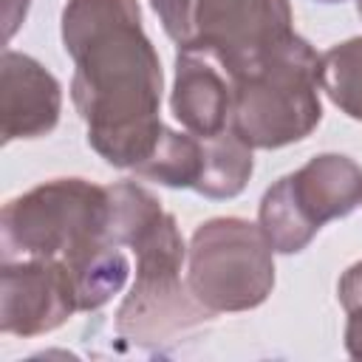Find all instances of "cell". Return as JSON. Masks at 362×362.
Returning a JSON list of instances; mask_svg holds the SVG:
<instances>
[{
  "label": "cell",
  "instance_id": "1",
  "mask_svg": "<svg viewBox=\"0 0 362 362\" xmlns=\"http://www.w3.org/2000/svg\"><path fill=\"white\" fill-rule=\"evenodd\" d=\"M62 42L74 59L71 96L88 144L110 164L136 170L164 133L161 62L136 0H68Z\"/></svg>",
  "mask_w": 362,
  "mask_h": 362
},
{
  "label": "cell",
  "instance_id": "2",
  "mask_svg": "<svg viewBox=\"0 0 362 362\" xmlns=\"http://www.w3.org/2000/svg\"><path fill=\"white\" fill-rule=\"evenodd\" d=\"M110 223L107 238L136 252V283L116 314V331L136 345L173 342L178 334L201 325L206 311L181 283L184 238L158 198L136 181L107 187Z\"/></svg>",
  "mask_w": 362,
  "mask_h": 362
},
{
  "label": "cell",
  "instance_id": "3",
  "mask_svg": "<svg viewBox=\"0 0 362 362\" xmlns=\"http://www.w3.org/2000/svg\"><path fill=\"white\" fill-rule=\"evenodd\" d=\"M167 37L212 57L232 79L257 71L294 37L288 0H150Z\"/></svg>",
  "mask_w": 362,
  "mask_h": 362
},
{
  "label": "cell",
  "instance_id": "4",
  "mask_svg": "<svg viewBox=\"0 0 362 362\" xmlns=\"http://www.w3.org/2000/svg\"><path fill=\"white\" fill-rule=\"evenodd\" d=\"M229 130L252 150H277L305 139L322 119L320 57L294 34L257 71L232 79Z\"/></svg>",
  "mask_w": 362,
  "mask_h": 362
},
{
  "label": "cell",
  "instance_id": "5",
  "mask_svg": "<svg viewBox=\"0 0 362 362\" xmlns=\"http://www.w3.org/2000/svg\"><path fill=\"white\" fill-rule=\"evenodd\" d=\"M107 187L85 178H54L3 206L6 257H57L62 263L82 252L110 243Z\"/></svg>",
  "mask_w": 362,
  "mask_h": 362
},
{
  "label": "cell",
  "instance_id": "6",
  "mask_svg": "<svg viewBox=\"0 0 362 362\" xmlns=\"http://www.w3.org/2000/svg\"><path fill=\"white\" fill-rule=\"evenodd\" d=\"M272 252L260 223L212 218L192 232L187 286L212 314L257 308L274 288Z\"/></svg>",
  "mask_w": 362,
  "mask_h": 362
},
{
  "label": "cell",
  "instance_id": "7",
  "mask_svg": "<svg viewBox=\"0 0 362 362\" xmlns=\"http://www.w3.org/2000/svg\"><path fill=\"white\" fill-rule=\"evenodd\" d=\"M362 204V170L339 153L314 156L297 173L283 175L260 198V229L274 252H303L334 218Z\"/></svg>",
  "mask_w": 362,
  "mask_h": 362
},
{
  "label": "cell",
  "instance_id": "8",
  "mask_svg": "<svg viewBox=\"0 0 362 362\" xmlns=\"http://www.w3.org/2000/svg\"><path fill=\"white\" fill-rule=\"evenodd\" d=\"M76 305L68 266L57 257L6 260L0 272V328L14 337H40L59 328Z\"/></svg>",
  "mask_w": 362,
  "mask_h": 362
},
{
  "label": "cell",
  "instance_id": "9",
  "mask_svg": "<svg viewBox=\"0 0 362 362\" xmlns=\"http://www.w3.org/2000/svg\"><path fill=\"white\" fill-rule=\"evenodd\" d=\"M62 88L37 59L20 51H3L0 59V122L3 144L14 139H40L59 122Z\"/></svg>",
  "mask_w": 362,
  "mask_h": 362
},
{
  "label": "cell",
  "instance_id": "10",
  "mask_svg": "<svg viewBox=\"0 0 362 362\" xmlns=\"http://www.w3.org/2000/svg\"><path fill=\"white\" fill-rule=\"evenodd\" d=\"M170 105L173 116L192 136L212 139L229 130L232 88L206 59H198L195 54L178 51Z\"/></svg>",
  "mask_w": 362,
  "mask_h": 362
},
{
  "label": "cell",
  "instance_id": "11",
  "mask_svg": "<svg viewBox=\"0 0 362 362\" xmlns=\"http://www.w3.org/2000/svg\"><path fill=\"white\" fill-rule=\"evenodd\" d=\"M206 170V139L192 133H175L164 127L153 156L141 161L133 173L164 187L175 189H198Z\"/></svg>",
  "mask_w": 362,
  "mask_h": 362
},
{
  "label": "cell",
  "instance_id": "12",
  "mask_svg": "<svg viewBox=\"0 0 362 362\" xmlns=\"http://www.w3.org/2000/svg\"><path fill=\"white\" fill-rule=\"evenodd\" d=\"M74 288H76V305L79 311H96L102 308L113 294L122 291L130 274V260L116 243H99L79 257L65 263Z\"/></svg>",
  "mask_w": 362,
  "mask_h": 362
},
{
  "label": "cell",
  "instance_id": "13",
  "mask_svg": "<svg viewBox=\"0 0 362 362\" xmlns=\"http://www.w3.org/2000/svg\"><path fill=\"white\" fill-rule=\"evenodd\" d=\"M252 167V147L232 130H223L206 139V170L195 192L206 198H235L243 192Z\"/></svg>",
  "mask_w": 362,
  "mask_h": 362
},
{
  "label": "cell",
  "instance_id": "14",
  "mask_svg": "<svg viewBox=\"0 0 362 362\" xmlns=\"http://www.w3.org/2000/svg\"><path fill=\"white\" fill-rule=\"evenodd\" d=\"M320 85L342 113L362 122V37L337 42L320 57Z\"/></svg>",
  "mask_w": 362,
  "mask_h": 362
},
{
  "label": "cell",
  "instance_id": "15",
  "mask_svg": "<svg viewBox=\"0 0 362 362\" xmlns=\"http://www.w3.org/2000/svg\"><path fill=\"white\" fill-rule=\"evenodd\" d=\"M337 294H339V303H342L345 311L362 308V260L354 263V266L339 277Z\"/></svg>",
  "mask_w": 362,
  "mask_h": 362
},
{
  "label": "cell",
  "instance_id": "16",
  "mask_svg": "<svg viewBox=\"0 0 362 362\" xmlns=\"http://www.w3.org/2000/svg\"><path fill=\"white\" fill-rule=\"evenodd\" d=\"M345 348L354 359H362V308L348 311V325H345Z\"/></svg>",
  "mask_w": 362,
  "mask_h": 362
},
{
  "label": "cell",
  "instance_id": "17",
  "mask_svg": "<svg viewBox=\"0 0 362 362\" xmlns=\"http://www.w3.org/2000/svg\"><path fill=\"white\" fill-rule=\"evenodd\" d=\"M28 11V0H3V20H6V40H11V34L20 28V23L25 20Z\"/></svg>",
  "mask_w": 362,
  "mask_h": 362
},
{
  "label": "cell",
  "instance_id": "18",
  "mask_svg": "<svg viewBox=\"0 0 362 362\" xmlns=\"http://www.w3.org/2000/svg\"><path fill=\"white\" fill-rule=\"evenodd\" d=\"M356 8H359V17H362V0H356Z\"/></svg>",
  "mask_w": 362,
  "mask_h": 362
},
{
  "label": "cell",
  "instance_id": "19",
  "mask_svg": "<svg viewBox=\"0 0 362 362\" xmlns=\"http://www.w3.org/2000/svg\"><path fill=\"white\" fill-rule=\"evenodd\" d=\"M320 3H342V0H320Z\"/></svg>",
  "mask_w": 362,
  "mask_h": 362
}]
</instances>
